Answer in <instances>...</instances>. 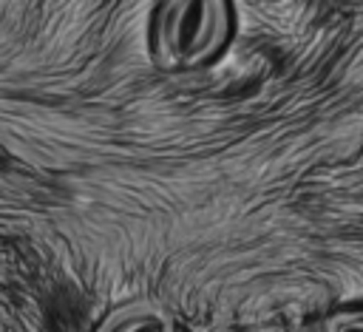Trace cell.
Here are the masks:
<instances>
[{"instance_id":"obj_1","label":"cell","mask_w":363,"mask_h":332,"mask_svg":"<svg viewBox=\"0 0 363 332\" xmlns=\"http://www.w3.org/2000/svg\"><path fill=\"white\" fill-rule=\"evenodd\" d=\"M230 37V0H164L153 23L156 57L167 68L210 62Z\"/></svg>"},{"instance_id":"obj_2","label":"cell","mask_w":363,"mask_h":332,"mask_svg":"<svg viewBox=\"0 0 363 332\" xmlns=\"http://www.w3.org/2000/svg\"><path fill=\"white\" fill-rule=\"evenodd\" d=\"M94 332H176V321L159 301L136 298L108 312Z\"/></svg>"},{"instance_id":"obj_3","label":"cell","mask_w":363,"mask_h":332,"mask_svg":"<svg viewBox=\"0 0 363 332\" xmlns=\"http://www.w3.org/2000/svg\"><path fill=\"white\" fill-rule=\"evenodd\" d=\"M323 332H363V306L332 312L323 323Z\"/></svg>"}]
</instances>
